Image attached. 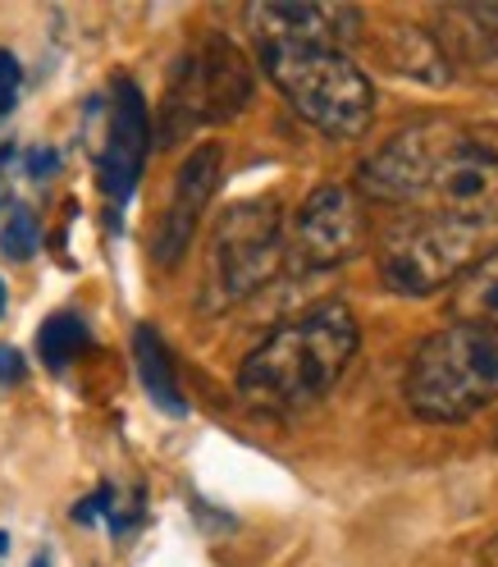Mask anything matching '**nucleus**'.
<instances>
[{"label":"nucleus","instance_id":"1","mask_svg":"<svg viewBox=\"0 0 498 567\" xmlns=\"http://www.w3.org/2000/svg\"><path fill=\"white\" fill-rule=\"evenodd\" d=\"M352 23H357L352 10L289 6V0L247 10V32L270 83L311 128L339 142L362 137L375 120V83L339 47L343 28Z\"/></svg>","mask_w":498,"mask_h":567},{"label":"nucleus","instance_id":"2","mask_svg":"<svg viewBox=\"0 0 498 567\" xmlns=\"http://www.w3.org/2000/svg\"><path fill=\"white\" fill-rule=\"evenodd\" d=\"M357 193L394 206L430 202L439 216L498 225V133L457 120H421L357 165Z\"/></svg>","mask_w":498,"mask_h":567},{"label":"nucleus","instance_id":"3","mask_svg":"<svg viewBox=\"0 0 498 567\" xmlns=\"http://www.w3.org/2000/svg\"><path fill=\"white\" fill-rule=\"evenodd\" d=\"M362 348L352 307L320 302L274 326L238 367V394L261 412H298L330 394Z\"/></svg>","mask_w":498,"mask_h":567},{"label":"nucleus","instance_id":"4","mask_svg":"<svg viewBox=\"0 0 498 567\" xmlns=\"http://www.w3.org/2000/svg\"><path fill=\"white\" fill-rule=\"evenodd\" d=\"M403 399L421 421H471L498 403V330L461 326L430 334L407 362Z\"/></svg>","mask_w":498,"mask_h":567},{"label":"nucleus","instance_id":"5","mask_svg":"<svg viewBox=\"0 0 498 567\" xmlns=\"http://www.w3.org/2000/svg\"><path fill=\"white\" fill-rule=\"evenodd\" d=\"M252 87H257L252 64L229 38H201L193 51H184V60L169 74L165 101L152 115L156 142L174 147V142L193 137L206 124H225L242 115V105L252 101Z\"/></svg>","mask_w":498,"mask_h":567},{"label":"nucleus","instance_id":"6","mask_svg":"<svg viewBox=\"0 0 498 567\" xmlns=\"http://www.w3.org/2000/svg\"><path fill=\"white\" fill-rule=\"evenodd\" d=\"M485 225H467L453 216H412L384 229L380 238V279L403 298H430L444 289H457L467 270L489 252Z\"/></svg>","mask_w":498,"mask_h":567},{"label":"nucleus","instance_id":"7","mask_svg":"<svg viewBox=\"0 0 498 567\" xmlns=\"http://www.w3.org/2000/svg\"><path fill=\"white\" fill-rule=\"evenodd\" d=\"M283 266V216L279 202L252 197L234 202L206 247L201 311H229L261 293Z\"/></svg>","mask_w":498,"mask_h":567},{"label":"nucleus","instance_id":"8","mask_svg":"<svg viewBox=\"0 0 498 567\" xmlns=\"http://www.w3.org/2000/svg\"><path fill=\"white\" fill-rule=\"evenodd\" d=\"M293 257L311 270H330L352 261L371 238V216L357 188L347 184H320L293 216Z\"/></svg>","mask_w":498,"mask_h":567},{"label":"nucleus","instance_id":"9","mask_svg":"<svg viewBox=\"0 0 498 567\" xmlns=\"http://www.w3.org/2000/svg\"><path fill=\"white\" fill-rule=\"evenodd\" d=\"M220 174H225V147L220 142H201V147H193L179 165V174H174V188H169V202L160 210V225L152 234V257L169 270L179 266L188 243L206 216V206L216 202V188H220Z\"/></svg>","mask_w":498,"mask_h":567},{"label":"nucleus","instance_id":"10","mask_svg":"<svg viewBox=\"0 0 498 567\" xmlns=\"http://www.w3.org/2000/svg\"><path fill=\"white\" fill-rule=\"evenodd\" d=\"M152 152V115L133 79H115L111 87V124H105V147H101V193L115 206H124L142 179V165Z\"/></svg>","mask_w":498,"mask_h":567},{"label":"nucleus","instance_id":"11","mask_svg":"<svg viewBox=\"0 0 498 567\" xmlns=\"http://www.w3.org/2000/svg\"><path fill=\"white\" fill-rule=\"evenodd\" d=\"M380 55L388 69H398V74H407L416 83H448L453 79L444 47L416 23H384L380 28Z\"/></svg>","mask_w":498,"mask_h":567},{"label":"nucleus","instance_id":"12","mask_svg":"<svg viewBox=\"0 0 498 567\" xmlns=\"http://www.w3.org/2000/svg\"><path fill=\"white\" fill-rule=\"evenodd\" d=\"M133 358H137V371H142V384L160 412L169 416H184L188 403H184V389H179V375H174V362H169V348L160 339L156 326H137L133 330Z\"/></svg>","mask_w":498,"mask_h":567},{"label":"nucleus","instance_id":"13","mask_svg":"<svg viewBox=\"0 0 498 567\" xmlns=\"http://www.w3.org/2000/svg\"><path fill=\"white\" fill-rule=\"evenodd\" d=\"M453 321L498 330V247H489L453 289Z\"/></svg>","mask_w":498,"mask_h":567},{"label":"nucleus","instance_id":"14","mask_svg":"<svg viewBox=\"0 0 498 567\" xmlns=\"http://www.w3.org/2000/svg\"><path fill=\"white\" fill-rule=\"evenodd\" d=\"M87 343H92V334H87V326L79 321L74 311H55L51 321L38 330L42 362H46L51 371H69V362H74L79 352H87Z\"/></svg>","mask_w":498,"mask_h":567},{"label":"nucleus","instance_id":"15","mask_svg":"<svg viewBox=\"0 0 498 567\" xmlns=\"http://www.w3.org/2000/svg\"><path fill=\"white\" fill-rule=\"evenodd\" d=\"M38 220H32V210H14L6 234H0V252H6V261H28L32 252H38Z\"/></svg>","mask_w":498,"mask_h":567},{"label":"nucleus","instance_id":"16","mask_svg":"<svg viewBox=\"0 0 498 567\" xmlns=\"http://www.w3.org/2000/svg\"><path fill=\"white\" fill-rule=\"evenodd\" d=\"M19 83H23V69H19V60H14L10 51H0V115H6L10 105H14Z\"/></svg>","mask_w":498,"mask_h":567},{"label":"nucleus","instance_id":"17","mask_svg":"<svg viewBox=\"0 0 498 567\" xmlns=\"http://www.w3.org/2000/svg\"><path fill=\"white\" fill-rule=\"evenodd\" d=\"M19 380H23V358L10 343H0V384H19Z\"/></svg>","mask_w":498,"mask_h":567},{"label":"nucleus","instance_id":"18","mask_svg":"<svg viewBox=\"0 0 498 567\" xmlns=\"http://www.w3.org/2000/svg\"><path fill=\"white\" fill-rule=\"evenodd\" d=\"M467 14H471L476 28H485V32H494V38H498V6H471Z\"/></svg>","mask_w":498,"mask_h":567},{"label":"nucleus","instance_id":"19","mask_svg":"<svg viewBox=\"0 0 498 567\" xmlns=\"http://www.w3.org/2000/svg\"><path fill=\"white\" fill-rule=\"evenodd\" d=\"M480 563H485V567H498V530H494V536L485 540V549H480Z\"/></svg>","mask_w":498,"mask_h":567},{"label":"nucleus","instance_id":"20","mask_svg":"<svg viewBox=\"0 0 498 567\" xmlns=\"http://www.w3.org/2000/svg\"><path fill=\"white\" fill-rule=\"evenodd\" d=\"M0 316H6V284H0Z\"/></svg>","mask_w":498,"mask_h":567}]
</instances>
